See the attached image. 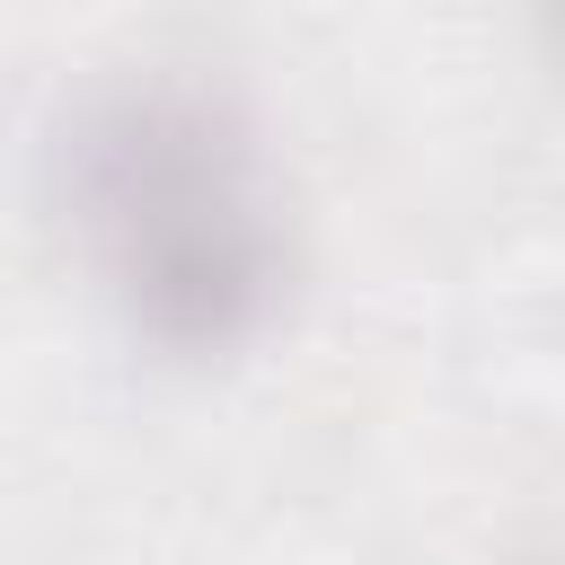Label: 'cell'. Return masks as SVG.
Wrapping results in <instances>:
<instances>
[{
  "label": "cell",
  "instance_id": "obj_1",
  "mask_svg": "<svg viewBox=\"0 0 565 565\" xmlns=\"http://www.w3.org/2000/svg\"><path fill=\"white\" fill-rule=\"evenodd\" d=\"M62 221L97 291L159 353H238L291 291V212L238 97L150 71L97 88L62 150Z\"/></svg>",
  "mask_w": 565,
  "mask_h": 565
}]
</instances>
